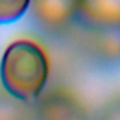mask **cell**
Segmentation results:
<instances>
[{"label":"cell","mask_w":120,"mask_h":120,"mask_svg":"<svg viewBox=\"0 0 120 120\" xmlns=\"http://www.w3.org/2000/svg\"><path fill=\"white\" fill-rule=\"evenodd\" d=\"M49 74L48 58L42 48L28 40L11 42L0 62V78L14 98L30 102L40 96Z\"/></svg>","instance_id":"obj_1"},{"label":"cell","mask_w":120,"mask_h":120,"mask_svg":"<svg viewBox=\"0 0 120 120\" xmlns=\"http://www.w3.org/2000/svg\"><path fill=\"white\" fill-rule=\"evenodd\" d=\"M28 0H0V24L17 21L30 7Z\"/></svg>","instance_id":"obj_4"},{"label":"cell","mask_w":120,"mask_h":120,"mask_svg":"<svg viewBox=\"0 0 120 120\" xmlns=\"http://www.w3.org/2000/svg\"><path fill=\"white\" fill-rule=\"evenodd\" d=\"M34 13L37 17L48 24H58L65 21L76 10L75 2H35Z\"/></svg>","instance_id":"obj_3"},{"label":"cell","mask_w":120,"mask_h":120,"mask_svg":"<svg viewBox=\"0 0 120 120\" xmlns=\"http://www.w3.org/2000/svg\"><path fill=\"white\" fill-rule=\"evenodd\" d=\"M76 9L92 21L105 24L120 21V2H83L78 3Z\"/></svg>","instance_id":"obj_2"}]
</instances>
